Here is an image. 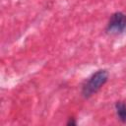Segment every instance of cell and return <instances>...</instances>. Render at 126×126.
Instances as JSON below:
<instances>
[{
	"mask_svg": "<svg viewBox=\"0 0 126 126\" xmlns=\"http://www.w3.org/2000/svg\"><path fill=\"white\" fill-rule=\"evenodd\" d=\"M108 72L105 69H101L94 73L88 80L84 83L82 87V95L85 98L91 97L93 94H94L96 92L99 91V89L107 82L108 80Z\"/></svg>",
	"mask_w": 126,
	"mask_h": 126,
	"instance_id": "cell-1",
	"label": "cell"
},
{
	"mask_svg": "<svg viewBox=\"0 0 126 126\" xmlns=\"http://www.w3.org/2000/svg\"><path fill=\"white\" fill-rule=\"evenodd\" d=\"M115 111L118 119L122 123H126V102L124 101H116L115 103Z\"/></svg>",
	"mask_w": 126,
	"mask_h": 126,
	"instance_id": "cell-3",
	"label": "cell"
},
{
	"mask_svg": "<svg viewBox=\"0 0 126 126\" xmlns=\"http://www.w3.org/2000/svg\"><path fill=\"white\" fill-rule=\"evenodd\" d=\"M77 123H76V121H75V119L72 117V118H69V121L67 122V125H76Z\"/></svg>",
	"mask_w": 126,
	"mask_h": 126,
	"instance_id": "cell-4",
	"label": "cell"
},
{
	"mask_svg": "<svg viewBox=\"0 0 126 126\" xmlns=\"http://www.w3.org/2000/svg\"><path fill=\"white\" fill-rule=\"evenodd\" d=\"M106 32L110 35H118L126 31V14L122 12L113 13L107 23Z\"/></svg>",
	"mask_w": 126,
	"mask_h": 126,
	"instance_id": "cell-2",
	"label": "cell"
}]
</instances>
